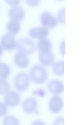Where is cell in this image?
<instances>
[{
	"label": "cell",
	"instance_id": "1",
	"mask_svg": "<svg viewBox=\"0 0 84 125\" xmlns=\"http://www.w3.org/2000/svg\"><path fill=\"white\" fill-rule=\"evenodd\" d=\"M30 75L32 80L35 83L38 84L44 83L48 77V74L46 69L40 65H37L33 66L30 70Z\"/></svg>",
	"mask_w": 84,
	"mask_h": 125
},
{
	"label": "cell",
	"instance_id": "2",
	"mask_svg": "<svg viewBox=\"0 0 84 125\" xmlns=\"http://www.w3.org/2000/svg\"><path fill=\"white\" fill-rule=\"evenodd\" d=\"M16 47L19 52L25 54L33 53L36 49L35 44L30 39L25 37L18 39L16 42Z\"/></svg>",
	"mask_w": 84,
	"mask_h": 125
},
{
	"label": "cell",
	"instance_id": "3",
	"mask_svg": "<svg viewBox=\"0 0 84 125\" xmlns=\"http://www.w3.org/2000/svg\"><path fill=\"white\" fill-rule=\"evenodd\" d=\"M30 79L25 73L21 72L15 76L14 81L15 88L19 91H24L28 87L30 83Z\"/></svg>",
	"mask_w": 84,
	"mask_h": 125
},
{
	"label": "cell",
	"instance_id": "4",
	"mask_svg": "<svg viewBox=\"0 0 84 125\" xmlns=\"http://www.w3.org/2000/svg\"><path fill=\"white\" fill-rule=\"evenodd\" d=\"M37 103L35 99L33 97L28 98L23 101L22 107L24 111L26 113H35L38 114L39 112L37 109Z\"/></svg>",
	"mask_w": 84,
	"mask_h": 125
},
{
	"label": "cell",
	"instance_id": "5",
	"mask_svg": "<svg viewBox=\"0 0 84 125\" xmlns=\"http://www.w3.org/2000/svg\"><path fill=\"white\" fill-rule=\"evenodd\" d=\"M63 106V102L62 98L60 96L55 95L50 98L49 102V107L50 110L52 113H57L62 109Z\"/></svg>",
	"mask_w": 84,
	"mask_h": 125
},
{
	"label": "cell",
	"instance_id": "6",
	"mask_svg": "<svg viewBox=\"0 0 84 125\" xmlns=\"http://www.w3.org/2000/svg\"><path fill=\"white\" fill-rule=\"evenodd\" d=\"M4 101L7 106L10 107H15L18 105L20 102V96L16 91H9L4 96Z\"/></svg>",
	"mask_w": 84,
	"mask_h": 125
},
{
	"label": "cell",
	"instance_id": "7",
	"mask_svg": "<svg viewBox=\"0 0 84 125\" xmlns=\"http://www.w3.org/2000/svg\"><path fill=\"white\" fill-rule=\"evenodd\" d=\"M40 19L42 25L45 28L53 27L57 23L56 19L48 12L45 11L42 12L41 15Z\"/></svg>",
	"mask_w": 84,
	"mask_h": 125
},
{
	"label": "cell",
	"instance_id": "8",
	"mask_svg": "<svg viewBox=\"0 0 84 125\" xmlns=\"http://www.w3.org/2000/svg\"><path fill=\"white\" fill-rule=\"evenodd\" d=\"M1 43L2 47L7 51L13 49L16 45V40L14 36L10 33H7L1 37Z\"/></svg>",
	"mask_w": 84,
	"mask_h": 125
},
{
	"label": "cell",
	"instance_id": "9",
	"mask_svg": "<svg viewBox=\"0 0 84 125\" xmlns=\"http://www.w3.org/2000/svg\"><path fill=\"white\" fill-rule=\"evenodd\" d=\"M29 33V35L33 38L41 39L45 38L48 36L49 31L45 27H37L30 29Z\"/></svg>",
	"mask_w": 84,
	"mask_h": 125
},
{
	"label": "cell",
	"instance_id": "10",
	"mask_svg": "<svg viewBox=\"0 0 84 125\" xmlns=\"http://www.w3.org/2000/svg\"><path fill=\"white\" fill-rule=\"evenodd\" d=\"M47 86L48 90L50 92L55 94L61 93L64 89L63 83L56 80L50 81L48 83Z\"/></svg>",
	"mask_w": 84,
	"mask_h": 125
},
{
	"label": "cell",
	"instance_id": "11",
	"mask_svg": "<svg viewBox=\"0 0 84 125\" xmlns=\"http://www.w3.org/2000/svg\"><path fill=\"white\" fill-rule=\"evenodd\" d=\"M39 57L41 63L45 66L51 65L54 61V56L51 50L40 52Z\"/></svg>",
	"mask_w": 84,
	"mask_h": 125
},
{
	"label": "cell",
	"instance_id": "12",
	"mask_svg": "<svg viewBox=\"0 0 84 125\" xmlns=\"http://www.w3.org/2000/svg\"><path fill=\"white\" fill-rule=\"evenodd\" d=\"M8 13L9 17L12 19L18 21L23 19L25 15L24 10L19 6H15L10 8Z\"/></svg>",
	"mask_w": 84,
	"mask_h": 125
},
{
	"label": "cell",
	"instance_id": "13",
	"mask_svg": "<svg viewBox=\"0 0 84 125\" xmlns=\"http://www.w3.org/2000/svg\"><path fill=\"white\" fill-rule=\"evenodd\" d=\"M14 60L17 66L22 68L26 67L29 62L28 59L26 55L20 52L16 54L14 56Z\"/></svg>",
	"mask_w": 84,
	"mask_h": 125
},
{
	"label": "cell",
	"instance_id": "14",
	"mask_svg": "<svg viewBox=\"0 0 84 125\" xmlns=\"http://www.w3.org/2000/svg\"><path fill=\"white\" fill-rule=\"evenodd\" d=\"M8 31L11 34H16L19 31L20 24L19 21L11 19L8 22L7 25Z\"/></svg>",
	"mask_w": 84,
	"mask_h": 125
},
{
	"label": "cell",
	"instance_id": "15",
	"mask_svg": "<svg viewBox=\"0 0 84 125\" xmlns=\"http://www.w3.org/2000/svg\"><path fill=\"white\" fill-rule=\"evenodd\" d=\"M52 46L51 41L46 38L40 39L37 45V48L40 52L51 50Z\"/></svg>",
	"mask_w": 84,
	"mask_h": 125
},
{
	"label": "cell",
	"instance_id": "16",
	"mask_svg": "<svg viewBox=\"0 0 84 125\" xmlns=\"http://www.w3.org/2000/svg\"><path fill=\"white\" fill-rule=\"evenodd\" d=\"M64 62L60 61L55 62L53 65L52 70L54 73L58 75H63L64 74Z\"/></svg>",
	"mask_w": 84,
	"mask_h": 125
},
{
	"label": "cell",
	"instance_id": "17",
	"mask_svg": "<svg viewBox=\"0 0 84 125\" xmlns=\"http://www.w3.org/2000/svg\"><path fill=\"white\" fill-rule=\"evenodd\" d=\"M3 125H20L19 122L15 116L11 115L6 116L3 120Z\"/></svg>",
	"mask_w": 84,
	"mask_h": 125
},
{
	"label": "cell",
	"instance_id": "18",
	"mask_svg": "<svg viewBox=\"0 0 84 125\" xmlns=\"http://www.w3.org/2000/svg\"><path fill=\"white\" fill-rule=\"evenodd\" d=\"M10 73L9 66L6 63H1L0 65V78L4 79L8 77Z\"/></svg>",
	"mask_w": 84,
	"mask_h": 125
},
{
	"label": "cell",
	"instance_id": "19",
	"mask_svg": "<svg viewBox=\"0 0 84 125\" xmlns=\"http://www.w3.org/2000/svg\"><path fill=\"white\" fill-rule=\"evenodd\" d=\"M10 89V86L9 83L4 79H0V94H5Z\"/></svg>",
	"mask_w": 84,
	"mask_h": 125
},
{
	"label": "cell",
	"instance_id": "20",
	"mask_svg": "<svg viewBox=\"0 0 84 125\" xmlns=\"http://www.w3.org/2000/svg\"><path fill=\"white\" fill-rule=\"evenodd\" d=\"M8 111L7 106L3 102H0V117L5 115Z\"/></svg>",
	"mask_w": 84,
	"mask_h": 125
},
{
	"label": "cell",
	"instance_id": "21",
	"mask_svg": "<svg viewBox=\"0 0 84 125\" xmlns=\"http://www.w3.org/2000/svg\"><path fill=\"white\" fill-rule=\"evenodd\" d=\"M65 9L63 8L61 10L58 14V18L60 22L63 23H65Z\"/></svg>",
	"mask_w": 84,
	"mask_h": 125
},
{
	"label": "cell",
	"instance_id": "22",
	"mask_svg": "<svg viewBox=\"0 0 84 125\" xmlns=\"http://www.w3.org/2000/svg\"><path fill=\"white\" fill-rule=\"evenodd\" d=\"M64 119L63 117L57 118L54 122L53 125H64Z\"/></svg>",
	"mask_w": 84,
	"mask_h": 125
},
{
	"label": "cell",
	"instance_id": "23",
	"mask_svg": "<svg viewBox=\"0 0 84 125\" xmlns=\"http://www.w3.org/2000/svg\"><path fill=\"white\" fill-rule=\"evenodd\" d=\"M31 125H46L43 121L39 120H36L32 123Z\"/></svg>",
	"mask_w": 84,
	"mask_h": 125
},
{
	"label": "cell",
	"instance_id": "24",
	"mask_svg": "<svg viewBox=\"0 0 84 125\" xmlns=\"http://www.w3.org/2000/svg\"><path fill=\"white\" fill-rule=\"evenodd\" d=\"M3 48L2 46L0 44V56L2 54L3 52Z\"/></svg>",
	"mask_w": 84,
	"mask_h": 125
},
{
	"label": "cell",
	"instance_id": "25",
	"mask_svg": "<svg viewBox=\"0 0 84 125\" xmlns=\"http://www.w3.org/2000/svg\"><path fill=\"white\" fill-rule=\"evenodd\" d=\"M37 1L36 2H28V3L30 5H33V4H34V3L35 4H37L39 2L38 1Z\"/></svg>",
	"mask_w": 84,
	"mask_h": 125
},
{
	"label": "cell",
	"instance_id": "26",
	"mask_svg": "<svg viewBox=\"0 0 84 125\" xmlns=\"http://www.w3.org/2000/svg\"><path fill=\"white\" fill-rule=\"evenodd\" d=\"M0 64H1V63H0Z\"/></svg>",
	"mask_w": 84,
	"mask_h": 125
}]
</instances>
